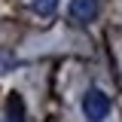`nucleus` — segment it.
Here are the masks:
<instances>
[{"mask_svg": "<svg viewBox=\"0 0 122 122\" xmlns=\"http://www.w3.org/2000/svg\"><path fill=\"white\" fill-rule=\"evenodd\" d=\"M82 113H86L89 122H104L110 116V98L101 89H89L86 98H82Z\"/></svg>", "mask_w": 122, "mask_h": 122, "instance_id": "nucleus-1", "label": "nucleus"}, {"mask_svg": "<svg viewBox=\"0 0 122 122\" xmlns=\"http://www.w3.org/2000/svg\"><path fill=\"white\" fill-rule=\"evenodd\" d=\"M98 12H101V3H98V0H70V18L79 21V25L95 21Z\"/></svg>", "mask_w": 122, "mask_h": 122, "instance_id": "nucleus-2", "label": "nucleus"}, {"mask_svg": "<svg viewBox=\"0 0 122 122\" xmlns=\"http://www.w3.org/2000/svg\"><path fill=\"white\" fill-rule=\"evenodd\" d=\"M6 119L9 122H25V101H21L18 92H12L6 98Z\"/></svg>", "mask_w": 122, "mask_h": 122, "instance_id": "nucleus-3", "label": "nucleus"}, {"mask_svg": "<svg viewBox=\"0 0 122 122\" xmlns=\"http://www.w3.org/2000/svg\"><path fill=\"white\" fill-rule=\"evenodd\" d=\"M30 6H34L37 15H52L58 9V0H30Z\"/></svg>", "mask_w": 122, "mask_h": 122, "instance_id": "nucleus-4", "label": "nucleus"}]
</instances>
